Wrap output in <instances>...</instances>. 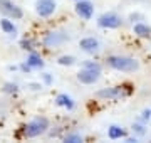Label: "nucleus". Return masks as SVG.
Here are the masks:
<instances>
[{
  "instance_id": "obj_1",
  "label": "nucleus",
  "mask_w": 151,
  "mask_h": 143,
  "mask_svg": "<svg viewBox=\"0 0 151 143\" xmlns=\"http://www.w3.org/2000/svg\"><path fill=\"white\" fill-rule=\"evenodd\" d=\"M108 66H111L116 71H123V72H133L138 71L139 62L133 57H124V56H111L108 57Z\"/></svg>"
},
{
  "instance_id": "obj_10",
  "label": "nucleus",
  "mask_w": 151,
  "mask_h": 143,
  "mask_svg": "<svg viewBox=\"0 0 151 143\" xmlns=\"http://www.w3.org/2000/svg\"><path fill=\"white\" fill-rule=\"evenodd\" d=\"M79 47H81L82 51H86V52H96V51L99 49V42H97V39H94V37H86V39H81Z\"/></svg>"
},
{
  "instance_id": "obj_3",
  "label": "nucleus",
  "mask_w": 151,
  "mask_h": 143,
  "mask_svg": "<svg viewBox=\"0 0 151 143\" xmlns=\"http://www.w3.org/2000/svg\"><path fill=\"white\" fill-rule=\"evenodd\" d=\"M0 12L5 17H9V19H14V20H19L24 15L22 9L17 7L12 0H0Z\"/></svg>"
},
{
  "instance_id": "obj_23",
  "label": "nucleus",
  "mask_w": 151,
  "mask_h": 143,
  "mask_svg": "<svg viewBox=\"0 0 151 143\" xmlns=\"http://www.w3.org/2000/svg\"><path fill=\"white\" fill-rule=\"evenodd\" d=\"M44 81H45L47 84L52 83V77H50V74H44Z\"/></svg>"
},
{
  "instance_id": "obj_11",
  "label": "nucleus",
  "mask_w": 151,
  "mask_h": 143,
  "mask_svg": "<svg viewBox=\"0 0 151 143\" xmlns=\"http://www.w3.org/2000/svg\"><path fill=\"white\" fill-rule=\"evenodd\" d=\"M108 136L111 138V140H119V138L126 136V131H124L121 126H118V125H113V126H109V130H108Z\"/></svg>"
},
{
  "instance_id": "obj_9",
  "label": "nucleus",
  "mask_w": 151,
  "mask_h": 143,
  "mask_svg": "<svg viewBox=\"0 0 151 143\" xmlns=\"http://www.w3.org/2000/svg\"><path fill=\"white\" fill-rule=\"evenodd\" d=\"M67 40V35L62 32H50L45 35V39H44V44L47 46V47H55V46L62 44V42H65Z\"/></svg>"
},
{
  "instance_id": "obj_25",
  "label": "nucleus",
  "mask_w": 151,
  "mask_h": 143,
  "mask_svg": "<svg viewBox=\"0 0 151 143\" xmlns=\"http://www.w3.org/2000/svg\"><path fill=\"white\" fill-rule=\"evenodd\" d=\"M76 2H77V0H76Z\"/></svg>"
},
{
  "instance_id": "obj_24",
  "label": "nucleus",
  "mask_w": 151,
  "mask_h": 143,
  "mask_svg": "<svg viewBox=\"0 0 151 143\" xmlns=\"http://www.w3.org/2000/svg\"><path fill=\"white\" fill-rule=\"evenodd\" d=\"M126 142H128V143H134V142H136V138H128Z\"/></svg>"
},
{
  "instance_id": "obj_21",
  "label": "nucleus",
  "mask_w": 151,
  "mask_h": 143,
  "mask_svg": "<svg viewBox=\"0 0 151 143\" xmlns=\"http://www.w3.org/2000/svg\"><path fill=\"white\" fill-rule=\"evenodd\" d=\"M30 40H22V47H24V49H32V47H30Z\"/></svg>"
},
{
  "instance_id": "obj_19",
  "label": "nucleus",
  "mask_w": 151,
  "mask_h": 143,
  "mask_svg": "<svg viewBox=\"0 0 151 143\" xmlns=\"http://www.w3.org/2000/svg\"><path fill=\"white\" fill-rule=\"evenodd\" d=\"M5 91H7V93H15V91H17V86H15V84H10V83H9V84H5Z\"/></svg>"
},
{
  "instance_id": "obj_14",
  "label": "nucleus",
  "mask_w": 151,
  "mask_h": 143,
  "mask_svg": "<svg viewBox=\"0 0 151 143\" xmlns=\"http://www.w3.org/2000/svg\"><path fill=\"white\" fill-rule=\"evenodd\" d=\"M27 64L30 67H42L44 66V61H42V57L39 54H35V52H32V54L27 57Z\"/></svg>"
},
{
  "instance_id": "obj_16",
  "label": "nucleus",
  "mask_w": 151,
  "mask_h": 143,
  "mask_svg": "<svg viewBox=\"0 0 151 143\" xmlns=\"http://www.w3.org/2000/svg\"><path fill=\"white\" fill-rule=\"evenodd\" d=\"M76 62V59L72 57V56H60L59 57V64L60 66H72Z\"/></svg>"
},
{
  "instance_id": "obj_2",
  "label": "nucleus",
  "mask_w": 151,
  "mask_h": 143,
  "mask_svg": "<svg viewBox=\"0 0 151 143\" xmlns=\"http://www.w3.org/2000/svg\"><path fill=\"white\" fill-rule=\"evenodd\" d=\"M47 128H49V120L44 118V116H39V118H34L30 123H27V126L24 128V135L27 138H35L47 131Z\"/></svg>"
},
{
  "instance_id": "obj_4",
  "label": "nucleus",
  "mask_w": 151,
  "mask_h": 143,
  "mask_svg": "<svg viewBox=\"0 0 151 143\" xmlns=\"http://www.w3.org/2000/svg\"><path fill=\"white\" fill-rule=\"evenodd\" d=\"M97 24H99V27H104V29H118L121 27V17L113 14V12L103 14L97 19Z\"/></svg>"
},
{
  "instance_id": "obj_6",
  "label": "nucleus",
  "mask_w": 151,
  "mask_h": 143,
  "mask_svg": "<svg viewBox=\"0 0 151 143\" xmlns=\"http://www.w3.org/2000/svg\"><path fill=\"white\" fill-rule=\"evenodd\" d=\"M92 12H94V7H92L91 2H87V0H77V4H76V14L81 19L89 20L92 17Z\"/></svg>"
},
{
  "instance_id": "obj_7",
  "label": "nucleus",
  "mask_w": 151,
  "mask_h": 143,
  "mask_svg": "<svg viewBox=\"0 0 151 143\" xmlns=\"http://www.w3.org/2000/svg\"><path fill=\"white\" fill-rule=\"evenodd\" d=\"M35 10L40 17H50L55 12V2L54 0H37Z\"/></svg>"
},
{
  "instance_id": "obj_5",
  "label": "nucleus",
  "mask_w": 151,
  "mask_h": 143,
  "mask_svg": "<svg viewBox=\"0 0 151 143\" xmlns=\"http://www.w3.org/2000/svg\"><path fill=\"white\" fill-rule=\"evenodd\" d=\"M101 76V71H96V69H91V67H84L82 71L77 72V79L81 81L82 84H94Z\"/></svg>"
},
{
  "instance_id": "obj_15",
  "label": "nucleus",
  "mask_w": 151,
  "mask_h": 143,
  "mask_svg": "<svg viewBox=\"0 0 151 143\" xmlns=\"http://www.w3.org/2000/svg\"><path fill=\"white\" fill-rule=\"evenodd\" d=\"M0 27L4 29V32H5V34H12V35H14V34L17 32L14 22H10L9 19H2V20H0Z\"/></svg>"
},
{
  "instance_id": "obj_17",
  "label": "nucleus",
  "mask_w": 151,
  "mask_h": 143,
  "mask_svg": "<svg viewBox=\"0 0 151 143\" xmlns=\"http://www.w3.org/2000/svg\"><path fill=\"white\" fill-rule=\"evenodd\" d=\"M65 142L67 143H81L82 136L81 135H67V136H65Z\"/></svg>"
},
{
  "instance_id": "obj_22",
  "label": "nucleus",
  "mask_w": 151,
  "mask_h": 143,
  "mask_svg": "<svg viewBox=\"0 0 151 143\" xmlns=\"http://www.w3.org/2000/svg\"><path fill=\"white\" fill-rule=\"evenodd\" d=\"M151 118V111L150 110H145L143 111V120H150Z\"/></svg>"
},
{
  "instance_id": "obj_8",
  "label": "nucleus",
  "mask_w": 151,
  "mask_h": 143,
  "mask_svg": "<svg viewBox=\"0 0 151 143\" xmlns=\"http://www.w3.org/2000/svg\"><path fill=\"white\" fill-rule=\"evenodd\" d=\"M126 91H124L121 86H114V88H106V89H101V91H97V96L99 98H106V99H119L126 96Z\"/></svg>"
},
{
  "instance_id": "obj_18",
  "label": "nucleus",
  "mask_w": 151,
  "mask_h": 143,
  "mask_svg": "<svg viewBox=\"0 0 151 143\" xmlns=\"http://www.w3.org/2000/svg\"><path fill=\"white\" fill-rule=\"evenodd\" d=\"M84 67H91V69L101 71V66H99V64H96V62H86V64H84Z\"/></svg>"
},
{
  "instance_id": "obj_13",
  "label": "nucleus",
  "mask_w": 151,
  "mask_h": 143,
  "mask_svg": "<svg viewBox=\"0 0 151 143\" xmlns=\"http://www.w3.org/2000/svg\"><path fill=\"white\" fill-rule=\"evenodd\" d=\"M134 34L141 39H146V37L151 35V29L148 27V25H145V24H136L134 25Z\"/></svg>"
},
{
  "instance_id": "obj_20",
  "label": "nucleus",
  "mask_w": 151,
  "mask_h": 143,
  "mask_svg": "<svg viewBox=\"0 0 151 143\" xmlns=\"http://www.w3.org/2000/svg\"><path fill=\"white\" fill-rule=\"evenodd\" d=\"M133 131L139 133V135H145V130H143V126H139V125H134V126H133Z\"/></svg>"
},
{
  "instance_id": "obj_12",
  "label": "nucleus",
  "mask_w": 151,
  "mask_h": 143,
  "mask_svg": "<svg viewBox=\"0 0 151 143\" xmlns=\"http://www.w3.org/2000/svg\"><path fill=\"white\" fill-rule=\"evenodd\" d=\"M55 103H57V106H64L67 110H72V108H74V101H72V98L67 96V94H59V96L55 98Z\"/></svg>"
}]
</instances>
